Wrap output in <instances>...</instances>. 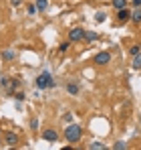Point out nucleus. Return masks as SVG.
<instances>
[{"instance_id":"obj_6","label":"nucleus","mask_w":141,"mask_h":150,"mask_svg":"<svg viewBox=\"0 0 141 150\" xmlns=\"http://www.w3.org/2000/svg\"><path fill=\"white\" fill-rule=\"evenodd\" d=\"M4 142H6V146H16L18 144V136L14 132H4Z\"/></svg>"},{"instance_id":"obj_11","label":"nucleus","mask_w":141,"mask_h":150,"mask_svg":"<svg viewBox=\"0 0 141 150\" xmlns=\"http://www.w3.org/2000/svg\"><path fill=\"white\" fill-rule=\"evenodd\" d=\"M133 69H141V53L133 55Z\"/></svg>"},{"instance_id":"obj_4","label":"nucleus","mask_w":141,"mask_h":150,"mask_svg":"<svg viewBox=\"0 0 141 150\" xmlns=\"http://www.w3.org/2000/svg\"><path fill=\"white\" fill-rule=\"evenodd\" d=\"M83 39H85V28H79V26L70 28V33H69L70 43H77V41H83Z\"/></svg>"},{"instance_id":"obj_23","label":"nucleus","mask_w":141,"mask_h":150,"mask_svg":"<svg viewBox=\"0 0 141 150\" xmlns=\"http://www.w3.org/2000/svg\"><path fill=\"white\" fill-rule=\"evenodd\" d=\"M10 2H12V6H18L20 4V0H10Z\"/></svg>"},{"instance_id":"obj_14","label":"nucleus","mask_w":141,"mask_h":150,"mask_svg":"<svg viewBox=\"0 0 141 150\" xmlns=\"http://www.w3.org/2000/svg\"><path fill=\"white\" fill-rule=\"evenodd\" d=\"M69 47H70V41H65V43H61V45H59V51H61V53H67Z\"/></svg>"},{"instance_id":"obj_17","label":"nucleus","mask_w":141,"mask_h":150,"mask_svg":"<svg viewBox=\"0 0 141 150\" xmlns=\"http://www.w3.org/2000/svg\"><path fill=\"white\" fill-rule=\"evenodd\" d=\"M137 53H141V49H139V45H133L131 49H129V55L133 57V55H137Z\"/></svg>"},{"instance_id":"obj_2","label":"nucleus","mask_w":141,"mask_h":150,"mask_svg":"<svg viewBox=\"0 0 141 150\" xmlns=\"http://www.w3.org/2000/svg\"><path fill=\"white\" fill-rule=\"evenodd\" d=\"M36 87L38 89H48V87H54V79H52V75L45 71V73H40L36 77Z\"/></svg>"},{"instance_id":"obj_16","label":"nucleus","mask_w":141,"mask_h":150,"mask_svg":"<svg viewBox=\"0 0 141 150\" xmlns=\"http://www.w3.org/2000/svg\"><path fill=\"white\" fill-rule=\"evenodd\" d=\"M2 59H8L10 61V59H14V53L12 51H2Z\"/></svg>"},{"instance_id":"obj_1","label":"nucleus","mask_w":141,"mask_h":150,"mask_svg":"<svg viewBox=\"0 0 141 150\" xmlns=\"http://www.w3.org/2000/svg\"><path fill=\"white\" fill-rule=\"evenodd\" d=\"M81 136H83V128L79 124L65 126V140H67L69 144H77V142L81 140Z\"/></svg>"},{"instance_id":"obj_18","label":"nucleus","mask_w":141,"mask_h":150,"mask_svg":"<svg viewBox=\"0 0 141 150\" xmlns=\"http://www.w3.org/2000/svg\"><path fill=\"white\" fill-rule=\"evenodd\" d=\"M95 21H97V23H103V21H105V12H97V14H95Z\"/></svg>"},{"instance_id":"obj_3","label":"nucleus","mask_w":141,"mask_h":150,"mask_svg":"<svg viewBox=\"0 0 141 150\" xmlns=\"http://www.w3.org/2000/svg\"><path fill=\"white\" fill-rule=\"evenodd\" d=\"M95 65H99V67H105L109 61H111V53H107V51H101V53H97L95 55Z\"/></svg>"},{"instance_id":"obj_5","label":"nucleus","mask_w":141,"mask_h":150,"mask_svg":"<svg viewBox=\"0 0 141 150\" xmlns=\"http://www.w3.org/2000/svg\"><path fill=\"white\" fill-rule=\"evenodd\" d=\"M43 140H45V142H57V140H59V134H57V130H52V128H48V130H43Z\"/></svg>"},{"instance_id":"obj_9","label":"nucleus","mask_w":141,"mask_h":150,"mask_svg":"<svg viewBox=\"0 0 141 150\" xmlns=\"http://www.w3.org/2000/svg\"><path fill=\"white\" fill-rule=\"evenodd\" d=\"M67 93H70V96H77V93H79V83H75V81L67 83Z\"/></svg>"},{"instance_id":"obj_8","label":"nucleus","mask_w":141,"mask_h":150,"mask_svg":"<svg viewBox=\"0 0 141 150\" xmlns=\"http://www.w3.org/2000/svg\"><path fill=\"white\" fill-rule=\"evenodd\" d=\"M131 23H135V25L141 23V6H137V8L131 12Z\"/></svg>"},{"instance_id":"obj_20","label":"nucleus","mask_w":141,"mask_h":150,"mask_svg":"<svg viewBox=\"0 0 141 150\" xmlns=\"http://www.w3.org/2000/svg\"><path fill=\"white\" fill-rule=\"evenodd\" d=\"M113 148H117V150H125V148H127V144H125V142H115V146H113Z\"/></svg>"},{"instance_id":"obj_7","label":"nucleus","mask_w":141,"mask_h":150,"mask_svg":"<svg viewBox=\"0 0 141 150\" xmlns=\"http://www.w3.org/2000/svg\"><path fill=\"white\" fill-rule=\"evenodd\" d=\"M117 18H119V21H123V23L129 21V18H131V10H129V8H119Z\"/></svg>"},{"instance_id":"obj_15","label":"nucleus","mask_w":141,"mask_h":150,"mask_svg":"<svg viewBox=\"0 0 141 150\" xmlns=\"http://www.w3.org/2000/svg\"><path fill=\"white\" fill-rule=\"evenodd\" d=\"M89 148H91V150H97V148H99V150H105V144H103V142H93Z\"/></svg>"},{"instance_id":"obj_12","label":"nucleus","mask_w":141,"mask_h":150,"mask_svg":"<svg viewBox=\"0 0 141 150\" xmlns=\"http://www.w3.org/2000/svg\"><path fill=\"white\" fill-rule=\"evenodd\" d=\"M85 41H87V43H93V41H97V33H91V30L87 33V30H85Z\"/></svg>"},{"instance_id":"obj_10","label":"nucleus","mask_w":141,"mask_h":150,"mask_svg":"<svg viewBox=\"0 0 141 150\" xmlns=\"http://www.w3.org/2000/svg\"><path fill=\"white\" fill-rule=\"evenodd\" d=\"M36 8H38V12H45L48 8V0H36Z\"/></svg>"},{"instance_id":"obj_13","label":"nucleus","mask_w":141,"mask_h":150,"mask_svg":"<svg viewBox=\"0 0 141 150\" xmlns=\"http://www.w3.org/2000/svg\"><path fill=\"white\" fill-rule=\"evenodd\" d=\"M113 6H115V8H125V6H127V0H113Z\"/></svg>"},{"instance_id":"obj_21","label":"nucleus","mask_w":141,"mask_h":150,"mask_svg":"<svg viewBox=\"0 0 141 150\" xmlns=\"http://www.w3.org/2000/svg\"><path fill=\"white\" fill-rule=\"evenodd\" d=\"M30 128H32V130H38V120H36V118L30 120Z\"/></svg>"},{"instance_id":"obj_19","label":"nucleus","mask_w":141,"mask_h":150,"mask_svg":"<svg viewBox=\"0 0 141 150\" xmlns=\"http://www.w3.org/2000/svg\"><path fill=\"white\" fill-rule=\"evenodd\" d=\"M36 12H38L36 4H30V6H28V14H36Z\"/></svg>"},{"instance_id":"obj_22","label":"nucleus","mask_w":141,"mask_h":150,"mask_svg":"<svg viewBox=\"0 0 141 150\" xmlns=\"http://www.w3.org/2000/svg\"><path fill=\"white\" fill-rule=\"evenodd\" d=\"M131 4H133V6L137 8V6H141V0H131Z\"/></svg>"},{"instance_id":"obj_24","label":"nucleus","mask_w":141,"mask_h":150,"mask_svg":"<svg viewBox=\"0 0 141 150\" xmlns=\"http://www.w3.org/2000/svg\"><path fill=\"white\" fill-rule=\"evenodd\" d=\"M0 140H2V138H0Z\"/></svg>"}]
</instances>
